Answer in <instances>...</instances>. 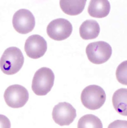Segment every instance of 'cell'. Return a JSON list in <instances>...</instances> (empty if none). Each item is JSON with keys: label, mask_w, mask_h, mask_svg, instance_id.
<instances>
[{"label": "cell", "mask_w": 127, "mask_h": 128, "mask_svg": "<svg viewBox=\"0 0 127 128\" xmlns=\"http://www.w3.org/2000/svg\"><path fill=\"white\" fill-rule=\"evenodd\" d=\"M72 32V26L67 20L59 18L51 22L47 26V33L52 39L62 41L68 38Z\"/></svg>", "instance_id": "52a82bcc"}, {"label": "cell", "mask_w": 127, "mask_h": 128, "mask_svg": "<svg viewBox=\"0 0 127 128\" xmlns=\"http://www.w3.org/2000/svg\"><path fill=\"white\" fill-rule=\"evenodd\" d=\"M116 76L119 83L127 85V60L119 65L116 69Z\"/></svg>", "instance_id": "9a60e30c"}, {"label": "cell", "mask_w": 127, "mask_h": 128, "mask_svg": "<svg viewBox=\"0 0 127 128\" xmlns=\"http://www.w3.org/2000/svg\"><path fill=\"white\" fill-rule=\"evenodd\" d=\"M86 0H60L62 10L65 14L70 16L80 14L84 10Z\"/></svg>", "instance_id": "4fadbf2b"}, {"label": "cell", "mask_w": 127, "mask_h": 128, "mask_svg": "<svg viewBox=\"0 0 127 128\" xmlns=\"http://www.w3.org/2000/svg\"><path fill=\"white\" fill-rule=\"evenodd\" d=\"M55 75L53 71L47 67L39 69L34 74L32 90L38 96L47 95L54 85Z\"/></svg>", "instance_id": "7a4b0ae2"}, {"label": "cell", "mask_w": 127, "mask_h": 128, "mask_svg": "<svg viewBox=\"0 0 127 128\" xmlns=\"http://www.w3.org/2000/svg\"><path fill=\"white\" fill-rule=\"evenodd\" d=\"M108 128H127V121L117 120L109 124Z\"/></svg>", "instance_id": "2e32d148"}, {"label": "cell", "mask_w": 127, "mask_h": 128, "mask_svg": "<svg viewBox=\"0 0 127 128\" xmlns=\"http://www.w3.org/2000/svg\"><path fill=\"white\" fill-rule=\"evenodd\" d=\"M112 103L119 114L127 116V89L121 88L116 91L112 97Z\"/></svg>", "instance_id": "7c38bea8"}, {"label": "cell", "mask_w": 127, "mask_h": 128, "mask_svg": "<svg viewBox=\"0 0 127 128\" xmlns=\"http://www.w3.org/2000/svg\"><path fill=\"white\" fill-rule=\"evenodd\" d=\"M47 49V44L45 39L38 34L30 36L26 40L24 50L26 55L32 59L42 57Z\"/></svg>", "instance_id": "9c48e42d"}, {"label": "cell", "mask_w": 127, "mask_h": 128, "mask_svg": "<svg viewBox=\"0 0 127 128\" xmlns=\"http://www.w3.org/2000/svg\"><path fill=\"white\" fill-rule=\"evenodd\" d=\"M24 60L20 49L16 47H10L4 50L0 58V68L5 74L13 75L20 70Z\"/></svg>", "instance_id": "6da1fadb"}, {"label": "cell", "mask_w": 127, "mask_h": 128, "mask_svg": "<svg viewBox=\"0 0 127 128\" xmlns=\"http://www.w3.org/2000/svg\"><path fill=\"white\" fill-rule=\"evenodd\" d=\"M100 30L99 25L96 20H87L80 26L79 34L83 40H93L98 36Z\"/></svg>", "instance_id": "8fae6325"}, {"label": "cell", "mask_w": 127, "mask_h": 128, "mask_svg": "<svg viewBox=\"0 0 127 128\" xmlns=\"http://www.w3.org/2000/svg\"><path fill=\"white\" fill-rule=\"evenodd\" d=\"M3 97L8 106L12 108H19L23 107L28 101L29 93L23 86L15 84L6 89Z\"/></svg>", "instance_id": "5b68a950"}, {"label": "cell", "mask_w": 127, "mask_h": 128, "mask_svg": "<svg viewBox=\"0 0 127 128\" xmlns=\"http://www.w3.org/2000/svg\"><path fill=\"white\" fill-rule=\"evenodd\" d=\"M77 128H103L100 119L92 114H87L78 120Z\"/></svg>", "instance_id": "5bb4252c"}, {"label": "cell", "mask_w": 127, "mask_h": 128, "mask_svg": "<svg viewBox=\"0 0 127 128\" xmlns=\"http://www.w3.org/2000/svg\"><path fill=\"white\" fill-rule=\"evenodd\" d=\"M9 120L4 115L0 114V128H10Z\"/></svg>", "instance_id": "e0dca14e"}, {"label": "cell", "mask_w": 127, "mask_h": 128, "mask_svg": "<svg viewBox=\"0 0 127 128\" xmlns=\"http://www.w3.org/2000/svg\"><path fill=\"white\" fill-rule=\"evenodd\" d=\"M12 24L18 33L27 34L32 32L35 27V18L29 10L20 9L13 16Z\"/></svg>", "instance_id": "8992f818"}, {"label": "cell", "mask_w": 127, "mask_h": 128, "mask_svg": "<svg viewBox=\"0 0 127 128\" xmlns=\"http://www.w3.org/2000/svg\"><path fill=\"white\" fill-rule=\"evenodd\" d=\"M112 52L111 46L108 43L99 41L91 42L86 48V54L89 60L95 64H101L107 62Z\"/></svg>", "instance_id": "277c9868"}, {"label": "cell", "mask_w": 127, "mask_h": 128, "mask_svg": "<svg viewBox=\"0 0 127 128\" xmlns=\"http://www.w3.org/2000/svg\"><path fill=\"white\" fill-rule=\"evenodd\" d=\"M76 117V110L68 103H59L53 108V119L56 124L61 126L69 125Z\"/></svg>", "instance_id": "ba28073f"}, {"label": "cell", "mask_w": 127, "mask_h": 128, "mask_svg": "<svg viewBox=\"0 0 127 128\" xmlns=\"http://www.w3.org/2000/svg\"><path fill=\"white\" fill-rule=\"evenodd\" d=\"M110 4L108 0H91L88 7L89 14L93 18H103L107 16L110 12Z\"/></svg>", "instance_id": "30bf717a"}, {"label": "cell", "mask_w": 127, "mask_h": 128, "mask_svg": "<svg viewBox=\"0 0 127 128\" xmlns=\"http://www.w3.org/2000/svg\"><path fill=\"white\" fill-rule=\"evenodd\" d=\"M106 94L102 88L91 85L86 87L81 94V101L83 105L91 110L100 108L106 100Z\"/></svg>", "instance_id": "3957f363"}]
</instances>
